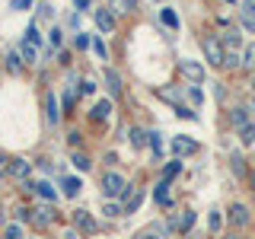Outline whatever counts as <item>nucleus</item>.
<instances>
[{"label":"nucleus","instance_id":"21","mask_svg":"<svg viewBox=\"0 0 255 239\" xmlns=\"http://www.w3.org/2000/svg\"><path fill=\"white\" fill-rule=\"evenodd\" d=\"M6 67H10V74H22V54L10 51V54H6Z\"/></svg>","mask_w":255,"mask_h":239},{"label":"nucleus","instance_id":"24","mask_svg":"<svg viewBox=\"0 0 255 239\" xmlns=\"http://www.w3.org/2000/svg\"><path fill=\"white\" fill-rule=\"evenodd\" d=\"M35 191L45 198V201H54V198H58V191L51 188V182H38V185H35Z\"/></svg>","mask_w":255,"mask_h":239},{"label":"nucleus","instance_id":"16","mask_svg":"<svg viewBox=\"0 0 255 239\" xmlns=\"http://www.w3.org/2000/svg\"><path fill=\"white\" fill-rule=\"evenodd\" d=\"M191 223H195V211H182V217H172V230H191Z\"/></svg>","mask_w":255,"mask_h":239},{"label":"nucleus","instance_id":"41","mask_svg":"<svg viewBox=\"0 0 255 239\" xmlns=\"http://www.w3.org/2000/svg\"><path fill=\"white\" fill-rule=\"evenodd\" d=\"M207 223H211V230H220V214L211 211V220H207Z\"/></svg>","mask_w":255,"mask_h":239},{"label":"nucleus","instance_id":"45","mask_svg":"<svg viewBox=\"0 0 255 239\" xmlns=\"http://www.w3.org/2000/svg\"><path fill=\"white\" fill-rule=\"evenodd\" d=\"M6 166H10V163H6V156H3V150H0V169H6Z\"/></svg>","mask_w":255,"mask_h":239},{"label":"nucleus","instance_id":"20","mask_svg":"<svg viewBox=\"0 0 255 239\" xmlns=\"http://www.w3.org/2000/svg\"><path fill=\"white\" fill-rule=\"evenodd\" d=\"M61 188H64V195H67V198H77L80 188H83V182H80V179H64Z\"/></svg>","mask_w":255,"mask_h":239},{"label":"nucleus","instance_id":"1","mask_svg":"<svg viewBox=\"0 0 255 239\" xmlns=\"http://www.w3.org/2000/svg\"><path fill=\"white\" fill-rule=\"evenodd\" d=\"M201 48H204V58L211 61V67H223V61H227V48L220 45L217 35H204Z\"/></svg>","mask_w":255,"mask_h":239},{"label":"nucleus","instance_id":"23","mask_svg":"<svg viewBox=\"0 0 255 239\" xmlns=\"http://www.w3.org/2000/svg\"><path fill=\"white\" fill-rule=\"evenodd\" d=\"M230 169H233V175L243 179V175H246V159L239 156V153H233V156H230Z\"/></svg>","mask_w":255,"mask_h":239},{"label":"nucleus","instance_id":"39","mask_svg":"<svg viewBox=\"0 0 255 239\" xmlns=\"http://www.w3.org/2000/svg\"><path fill=\"white\" fill-rule=\"evenodd\" d=\"M26 42H32V45H38V42H42V35H38V29H35V26H29V32H26Z\"/></svg>","mask_w":255,"mask_h":239},{"label":"nucleus","instance_id":"3","mask_svg":"<svg viewBox=\"0 0 255 239\" xmlns=\"http://www.w3.org/2000/svg\"><path fill=\"white\" fill-rule=\"evenodd\" d=\"M102 195H106V198L125 195V179L118 172H106V175H102Z\"/></svg>","mask_w":255,"mask_h":239},{"label":"nucleus","instance_id":"9","mask_svg":"<svg viewBox=\"0 0 255 239\" xmlns=\"http://www.w3.org/2000/svg\"><path fill=\"white\" fill-rule=\"evenodd\" d=\"M230 121H233V127H239V131H243V127L252 121V115H249V106H236L233 112H230Z\"/></svg>","mask_w":255,"mask_h":239},{"label":"nucleus","instance_id":"38","mask_svg":"<svg viewBox=\"0 0 255 239\" xmlns=\"http://www.w3.org/2000/svg\"><path fill=\"white\" fill-rule=\"evenodd\" d=\"M48 48H51V51H58V48H61V32H58V29H51V38H48Z\"/></svg>","mask_w":255,"mask_h":239},{"label":"nucleus","instance_id":"35","mask_svg":"<svg viewBox=\"0 0 255 239\" xmlns=\"http://www.w3.org/2000/svg\"><path fill=\"white\" fill-rule=\"evenodd\" d=\"M175 115H182V118H188V121H195L198 112H195V109H188V106H175Z\"/></svg>","mask_w":255,"mask_h":239},{"label":"nucleus","instance_id":"2","mask_svg":"<svg viewBox=\"0 0 255 239\" xmlns=\"http://www.w3.org/2000/svg\"><path fill=\"white\" fill-rule=\"evenodd\" d=\"M198 150H201V143L191 140V137H185V134L172 137V153H175V159H182V156H195Z\"/></svg>","mask_w":255,"mask_h":239},{"label":"nucleus","instance_id":"13","mask_svg":"<svg viewBox=\"0 0 255 239\" xmlns=\"http://www.w3.org/2000/svg\"><path fill=\"white\" fill-rule=\"evenodd\" d=\"M109 115H112V102H109V99L96 102V106H93V112H90V118H93V121H106Z\"/></svg>","mask_w":255,"mask_h":239},{"label":"nucleus","instance_id":"32","mask_svg":"<svg viewBox=\"0 0 255 239\" xmlns=\"http://www.w3.org/2000/svg\"><path fill=\"white\" fill-rule=\"evenodd\" d=\"M159 137H163L159 131H150V147H153V153H156V156L163 153V140H159Z\"/></svg>","mask_w":255,"mask_h":239},{"label":"nucleus","instance_id":"48","mask_svg":"<svg viewBox=\"0 0 255 239\" xmlns=\"http://www.w3.org/2000/svg\"><path fill=\"white\" fill-rule=\"evenodd\" d=\"M249 191H252V195H255V175H252V188H249Z\"/></svg>","mask_w":255,"mask_h":239},{"label":"nucleus","instance_id":"40","mask_svg":"<svg viewBox=\"0 0 255 239\" xmlns=\"http://www.w3.org/2000/svg\"><path fill=\"white\" fill-rule=\"evenodd\" d=\"M32 0H10V10H29Z\"/></svg>","mask_w":255,"mask_h":239},{"label":"nucleus","instance_id":"6","mask_svg":"<svg viewBox=\"0 0 255 239\" xmlns=\"http://www.w3.org/2000/svg\"><path fill=\"white\" fill-rule=\"evenodd\" d=\"M32 223H35L38 230H48L54 223V207H35V211H32Z\"/></svg>","mask_w":255,"mask_h":239},{"label":"nucleus","instance_id":"44","mask_svg":"<svg viewBox=\"0 0 255 239\" xmlns=\"http://www.w3.org/2000/svg\"><path fill=\"white\" fill-rule=\"evenodd\" d=\"M74 6H77V10H86V6H90V0H74Z\"/></svg>","mask_w":255,"mask_h":239},{"label":"nucleus","instance_id":"10","mask_svg":"<svg viewBox=\"0 0 255 239\" xmlns=\"http://www.w3.org/2000/svg\"><path fill=\"white\" fill-rule=\"evenodd\" d=\"M143 201V188H131V191H125V214H134L140 207Z\"/></svg>","mask_w":255,"mask_h":239},{"label":"nucleus","instance_id":"15","mask_svg":"<svg viewBox=\"0 0 255 239\" xmlns=\"http://www.w3.org/2000/svg\"><path fill=\"white\" fill-rule=\"evenodd\" d=\"M156 96H159V99H166V102H172V106H182V90H172V86H159Z\"/></svg>","mask_w":255,"mask_h":239},{"label":"nucleus","instance_id":"12","mask_svg":"<svg viewBox=\"0 0 255 239\" xmlns=\"http://www.w3.org/2000/svg\"><path fill=\"white\" fill-rule=\"evenodd\" d=\"M70 220H74V227L83 230V233H93V230H96V220L86 211H74V217H70Z\"/></svg>","mask_w":255,"mask_h":239},{"label":"nucleus","instance_id":"14","mask_svg":"<svg viewBox=\"0 0 255 239\" xmlns=\"http://www.w3.org/2000/svg\"><path fill=\"white\" fill-rule=\"evenodd\" d=\"M96 26H99L102 32L115 29V16H112V10H96Z\"/></svg>","mask_w":255,"mask_h":239},{"label":"nucleus","instance_id":"49","mask_svg":"<svg viewBox=\"0 0 255 239\" xmlns=\"http://www.w3.org/2000/svg\"><path fill=\"white\" fill-rule=\"evenodd\" d=\"M223 239H239V236H223Z\"/></svg>","mask_w":255,"mask_h":239},{"label":"nucleus","instance_id":"29","mask_svg":"<svg viewBox=\"0 0 255 239\" xmlns=\"http://www.w3.org/2000/svg\"><path fill=\"white\" fill-rule=\"evenodd\" d=\"M166 188H169V182H159V185H156V201L163 204V207L169 204V191H166Z\"/></svg>","mask_w":255,"mask_h":239},{"label":"nucleus","instance_id":"46","mask_svg":"<svg viewBox=\"0 0 255 239\" xmlns=\"http://www.w3.org/2000/svg\"><path fill=\"white\" fill-rule=\"evenodd\" d=\"M3 223H6V214H3V207H0V227H3Z\"/></svg>","mask_w":255,"mask_h":239},{"label":"nucleus","instance_id":"8","mask_svg":"<svg viewBox=\"0 0 255 239\" xmlns=\"http://www.w3.org/2000/svg\"><path fill=\"white\" fill-rule=\"evenodd\" d=\"M6 172H10L13 179H29V172H32V163H26V159H10Z\"/></svg>","mask_w":255,"mask_h":239},{"label":"nucleus","instance_id":"11","mask_svg":"<svg viewBox=\"0 0 255 239\" xmlns=\"http://www.w3.org/2000/svg\"><path fill=\"white\" fill-rule=\"evenodd\" d=\"M102 80H106V90H109V96H122V77H118V70H106L102 74Z\"/></svg>","mask_w":255,"mask_h":239},{"label":"nucleus","instance_id":"22","mask_svg":"<svg viewBox=\"0 0 255 239\" xmlns=\"http://www.w3.org/2000/svg\"><path fill=\"white\" fill-rule=\"evenodd\" d=\"M128 134H131V147H137V150L143 147V143H150V134H143L140 127H131Z\"/></svg>","mask_w":255,"mask_h":239},{"label":"nucleus","instance_id":"42","mask_svg":"<svg viewBox=\"0 0 255 239\" xmlns=\"http://www.w3.org/2000/svg\"><path fill=\"white\" fill-rule=\"evenodd\" d=\"M80 93H83V96H93V93H96V86L90 83V80H86V83H83V86H80Z\"/></svg>","mask_w":255,"mask_h":239},{"label":"nucleus","instance_id":"43","mask_svg":"<svg viewBox=\"0 0 255 239\" xmlns=\"http://www.w3.org/2000/svg\"><path fill=\"white\" fill-rule=\"evenodd\" d=\"M77 48H90V35H77Z\"/></svg>","mask_w":255,"mask_h":239},{"label":"nucleus","instance_id":"26","mask_svg":"<svg viewBox=\"0 0 255 239\" xmlns=\"http://www.w3.org/2000/svg\"><path fill=\"white\" fill-rule=\"evenodd\" d=\"M223 45H227V48H239V32H236L233 26L223 32Z\"/></svg>","mask_w":255,"mask_h":239},{"label":"nucleus","instance_id":"31","mask_svg":"<svg viewBox=\"0 0 255 239\" xmlns=\"http://www.w3.org/2000/svg\"><path fill=\"white\" fill-rule=\"evenodd\" d=\"M239 137H243V143H255V121L246 124L243 131H239Z\"/></svg>","mask_w":255,"mask_h":239},{"label":"nucleus","instance_id":"18","mask_svg":"<svg viewBox=\"0 0 255 239\" xmlns=\"http://www.w3.org/2000/svg\"><path fill=\"white\" fill-rule=\"evenodd\" d=\"M19 54H22V61H26V64H35L38 61V48L32 45V42H26V38H22V45H19Z\"/></svg>","mask_w":255,"mask_h":239},{"label":"nucleus","instance_id":"50","mask_svg":"<svg viewBox=\"0 0 255 239\" xmlns=\"http://www.w3.org/2000/svg\"><path fill=\"white\" fill-rule=\"evenodd\" d=\"M252 93H255V77H252Z\"/></svg>","mask_w":255,"mask_h":239},{"label":"nucleus","instance_id":"47","mask_svg":"<svg viewBox=\"0 0 255 239\" xmlns=\"http://www.w3.org/2000/svg\"><path fill=\"white\" fill-rule=\"evenodd\" d=\"M249 115H252V121H255V102H252V106H249Z\"/></svg>","mask_w":255,"mask_h":239},{"label":"nucleus","instance_id":"34","mask_svg":"<svg viewBox=\"0 0 255 239\" xmlns=\"http://www.w3.org/2000/svg\"><path fill=\"white\" fill-rule=\"evenodd\" d=\"M93 51L99 54L102 61H109V48H106V42H102V38H96V42H93Z\"/></svg>","mask_w":255,"mask_h":239},{"label":"nucleus","instance_id":"36","mask_svg":"<svg viewBox=\"0 0 255 239\" xmlns=\"http://www.w3.org/2000/svg\"><path fill=\"white\" fill-rule=\"evenodd\" d=\"M185 96H188L191 102H195V106H198V102H204V93L198 90V86H188V90H185Z\"/></svg>","mask_w":255,"mask_h":239},{"label":"nucleus","instance_id":"28","mask_svg":"<svg viewBox=\"0 0 255 239\" xmlns=\"http://www.w3.org/2000/svg\"><path fill=\"white\" fill-rule=\"evenodd\" d=\"M179 172H182V163H179V159H175V163H169V166H166V169H163V182L175 179V175H179Z\"/></svg>","mask_w":255,"mask_h":239},{"label":"nucleus","instance_id":"52","mask_svg":"<svg viewBox=\"0 0 255 239\" xmlns=\"http://www.w3.org/2000/svg\"><path fill=\"white\" fill-rule=\"evenodd\" d=\"M0 188H3V185H0Z\"/></svg>","mask_w":255,"mask_h":239},{"label":"nucleus","instance_id":"17","mask_svg":"<svg viewBox=\"0 0 255 239\" xmlns=\"http://www.w3.org/2000/svg\"><path fill=\"white\" fill-rule=\"evenodd\" d=\"M45 112H48V121H51V124H58V121H61V112H58V99H54V93H48V99H45Z\"/></svg>","mask_w":255,"mask_h":239},{"label":"nucleus","instance_id":"51","mask_svg":"<svg viewBox=\"0 0 255 239\" xmlns=\"http://www.w3.org/2000/svg\"><path fill=\"white\" fill-rule=\"evenodd\" d=\"M143 239H156V236H143Z\"/></svg>","mask_w":255,"mask_h":239},{"label":"nucleus","instance_id":"30","mask_svg":"<svg viewBox=\"0 0 255 239\" xmlns=\"http://www.w3.org/2000/svg\"><path fill=\"white\" fill-rule=\"evenodd\" d=\"M243 67H249V70H255V45H249L243 51Z\"/></svg>","mask_w":255,"mask_h":239},{"label":"nucleus","instance_id":"37","mask_svg":"<svg viewBox=\"0 0 255 239\" xmlns=\"http://www.w3.org/2000/svg\"><path fill=\"white\" fill-rule=\"evenodd\" d=\"M102 214H106V217H122L125 207H118V204H106V207H102Z\"/></svg>","mask_w":255,"mask_h":239},{"label":"nucleus","instance_id":"7","mask_svg":"<svg viewBox=\"0 0 255 239\" xmlns=\"http://www.w3.org/2000/svg\"><path fill=\"white\" fill-rule=\"evenodd\" d=\"M239 13H243V26L255 35V0H243V3H239Z\"/></svg>","mask_w":255,"mask_h":239},{"label":"nucleus","instance_id":"27","mask_svg":"<svg viewBox=\"0 0 255 239\" xmlns=\"http://www.w3.org/2000/svg\"><path fill=\"white\" fill-rule=\"evenodd\" d=\"M70 163H74L80 172H86V169L93 166V163H90V156H86V153H74V159H70Z\"/></svg>","mask_w":255,"mask_h":239},{"label":"nucleus","instance_id":"4","mask_svg":"<svg viewBox=\"0 0 255 239\" xmlns=\"http://www.w3.org/2000/svg\"><path fill=\"white\" fill-rule=\"evenodd\" d=\"M179 74L188 80V83H204V64H198V61H179Z\"/></svg>","mask_w":255,"mask_h":239},{"label":"nucleus","instance_id":"19","mask_svg":"<svg viewBox=\"0 0 255 239\" xmlns=\"http://www.w3.org/2000/svg\"><path fill=\"white\" fill-rule=\"evenodd\" d=\"M223 67H227V70H236V67H243V54H239L236 48H227V61H223Z\"/></svg>","mask_w":255,"mask_h":239},{"label":"nucleus","instance_id":"33","mask_svg":"<svg viewBox=\"0 0 255 239\" xmlns=\"http://www.w3.org/2000/svg\"><path fill=\"white\" fill-rule=\"evenodd\" d=\"M3 239H22V227H19V223L6 227V230H3Z\"/></svg>","mask_w":255,"mask_h":239},{"label":"nucleus","instance_id":"25","mask_svg":"<svg viewBox=\"0 0 255 239\" xmlns=\"http://www.w3.org/2000/svg\"><path fill=\"white\" fill-rule=\"evenodd\" d=\"M159 19H163V26H169V29H179V16H175L169 6H166L163 13H159Z\"/></svg>","mask_w":255,"mask_h":239},{"label":"nucleus","instance_id":"5","mask_svg":"<svg viewBox=\"0 0 255 239\" xmlns=\"http://www.w3.org/2000/svg\"><path fill=\"white\" fill-rule=\"evenodd\" d=\"M230 223H233V227H249L252 223L249 207L246 204H230Z\"/></svg>","mask_w":255,"mask_h":239}]
</instances>
